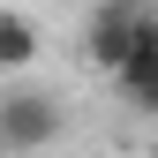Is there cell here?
Instances as JSON below:
<instances>
[{"mask_svg": "<svg viewBox=\"0 0 158 158\" xmlns=\"http://www.w3.org/2000/svg\"><path fill=\"white\" fill-rule=\"evenodd\" d=\"M38 45H45V38H38V23L23 8H0V75H23L30 60H38Z\"/></svg>", "mask_w": 158, "mask_h": 158, "instance_id": "4", "label": "cell"}, {"mask_svg": "<svg viewBox=\"0 0 158 158\" xmlns=\"http://www.w3.org/2000/svg\"><path fill=\"white\" fill-rule=\"evenodd\" d=\"M60 128H68V113H60V98H53V90H38V83L0 90V151H8V158L60 143Z\"/></svg>", "mask_w": 158, "mask_h": 158, "instance_id": "1", "label": "cell"}, {"mask_svg": "<svg viewBox=\"0 0 158 158\" xmlns=\"http://www.w3.org/2000/svg\"><path fill=\"white\" fill-rule=\"evenodd\" d=\"M113 90H121V106H135V113H151V121H158V15L135 30L128 60L113 68Z\"/></svg>", "mask_w": 158, "mask_h": 158, "instance_id": "3", "label": "cell"}, {"mask_svg": "<svg viewBox=\"0 0 158 158\" xmlns=\"http://www.w3.org/2000/svg\"><path fill=\"white\" fill-rule=\"evenodd\" d=\"M143 23H151L143 0H98V8H90V30H83V60H90L98 75H113V68L128 60V45H135Z\"/></svg>", "mask_w": 158, "mask_h": 158, "instance_id": "2", "label": "cell"}, {"mask_svg": "<svg viewBox=\"0 0 158 158\" xmlns=\"http://www.w3.org/2000/svg\"><path fill=\"white\" fill-rule=\"evenodd\" d=\"M151 158H158V135H151Z\"/></svg>", "mask_w": 158, "mask_h": 158, "instance_id": "5", "label": "cell"}, {"mask_svg": "<svg viewBox=\"0 0 158 158\" xmlns=\"http://www.w3.org/2000/svg\"><path fill=\"white\" fill-rule=\"evenodd\" d=\"M0 158H8V151H0Z\"/></svg>", "mask_w": 158, "mask_h": 158, "instance_id": "6", "label": "cell"}]
</instances>
